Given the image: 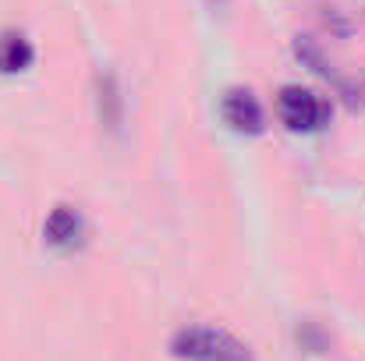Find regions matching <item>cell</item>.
<instances>
[{"label":"cell","mask_w":365,"mask_h":361,"mask_svg":"<svg viewBox=\"0 0 365 361\" xmlns=\"http://www.w3.org/2000/svg\"><path fill=\"white\" fill-rule=\"evenodd\" d=\"M82 234H86V224H82V213L75 206H53V213L46 216V227H43V238L50 248H75L82 244Z\"/></svg>","instance_id":"4"},{"label":"cell","mask_w":365,"mask_h":361,"mask_svg":"<svg viewBox=\"0 0 365 361\" xmlns=\"http://www.w3.org/2000/svg\"><path fill=\"white\" fill-rule=\"evenodd\" d=\"M220 117L238 135H262V127H266L262 103L252 96V89H227L220 100Z\"/></svg>","instance_id":"3"},{"label":"cell","mask_w":365,"mask_h":361,"mask_svg":"<svg viewBox=\"0 0 365 361\" xmlns=\"http://www.w3.org/2000/svg\"><path fill=\"white\" fill-rule=\"evenodd\" d=\"M277 114L291 131H319L330 120V103L302 85H284L277 96Z\"/></svg>","instance_id":"2"},{"label":"cell","mask_w":365,"mask_h":361,"mask_svg":"<svg viewBox=\"0 0 365 361\" xmlns=\"http://www.w3.org/2000/svg\"><path fill=\"white\" fill-rule=\"evenodd\" d=\"M96 107H100V124L118 135L121 131V120H124V96H121L118 78L110 71L96 78Z\"/></svg>","instance_id":"6"},{"label":"cell","mask_w":365,"mask_h":361,"mask_svg":"<svg viewBox=\"0 0 365 361\" xmlns=\"http://www.w3.org/2000/svg\"><path fill=\"white\" fill-rule=\"evenodd\" d=\"M298 344H302L309 355H323L330 340H327V333H323L316 323H302V326H298Z\"/></svg>","instance_id":"8"},{"label":"cell","mask_w":365,"mask_h":361,"mask_svg":"<svg viewBox=\"0 0 365 361\" xmlns=\"http://www.w3.org/2000/svg\"><path fill=\"white\" fill-rule=\"evenodd\" d=\"M36 61V46L25 32H0V71L4 75H21Z\"/></svg>","instance_id":"5"},{"label":"cell","mask_w":365,"mask_h":361,"mask_svg":"<svg viewBox=\"0 0 365 361\" xmlns=\"http://www.w3.org/2000/svg\"><path fill=\"white\" fill-rule=\"evenodd\" d=\"M294 57L309 68V71H316L319 78H334V68H330V61H327V53L319 50V43L312 39V36H294Z\"/></svg>","instance_id":"7"},{"label":"cell","mask_w":365,"mask_h":361,"mask_svg":"<svg viewBox=\"0 0 365 361\" xmlns=\"http://www.w3.org/2000/svg\"><path fill=\"white\" fill-rule=\"evenodd\" d=\"M167 351L178 361H255L252 347L220 326H181Z\"/></svg>","instance_id":"1"}]
</instances>
